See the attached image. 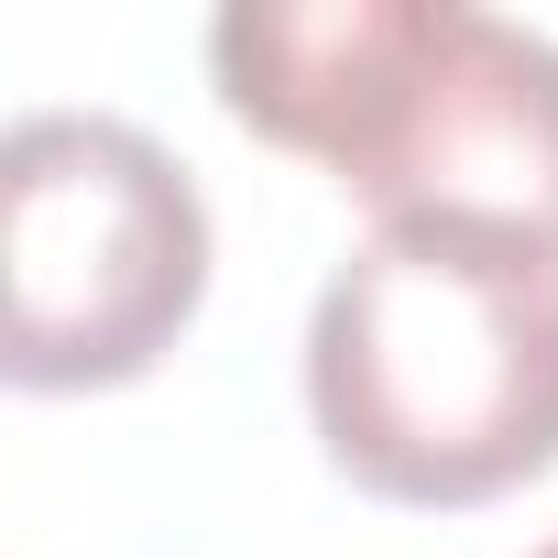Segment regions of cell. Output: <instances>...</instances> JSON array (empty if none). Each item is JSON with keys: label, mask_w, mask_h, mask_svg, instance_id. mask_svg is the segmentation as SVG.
<instances>
[{"label": "cell", "mask_w": 558, "mask_h": 558, "mask_svg": "<svg viewBox=\"0 0 558 558\" xmlns=\"http://www.w3.org/2000/svg\"><path fill=\"white\" fill-rule=\"evenodd\" d=\"M208 77L241 132L329 165L373 230L558 252V45L471 0H230Z\"/></svg>", "instance_id": "1"}, {"label": "cell", "mask_w": 558, "mask_h": 558, "mask_svg": "<svg viewBox=\"0 0 558 558\" xmlns=\"http://www.w3.org/2000/svg\"><path fill=\"white\" fill-rule=\"evenodd\" d=\"M307 416L373 504L460 514L558 460V252L373 230L307 318Z\"/></svg>", "instance_id": "2"}, {"label": "cell", "mask_w": 558, "mask_h": 558, "mask_svg": "<svg viewBox=\"0 0 558 558\" xmlns=\"http://www.w3.org/2000/svg\"><path fill=\"white\" fill-rule=\"evenodd\" d=\"M0 373L23 395L143 384L208 296V197L154 132L34 110L0 143Z\"/></svg>", "instance_id": "3"}, {"label": "cell", "mask_w": 558, "mask_h": 558, "mask_svg": "<svg viewBox=\"0 0 558 558\" xmlns=\"http://www.w3.org/2000/svg\"><path fill=\"white\" fill-rule=\"evenodd\" d=\"M525 558H558V536H547V547H525Z\"/></svg>", "instance_id": "4"}]
</instances>
